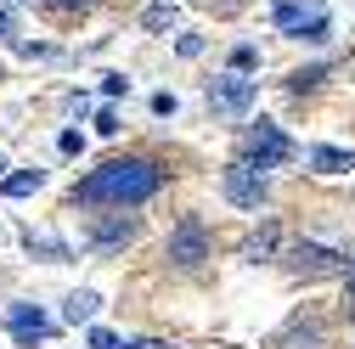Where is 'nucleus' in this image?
Returning a JSON list of instances; mask_svg holds the SVG:
<instances>
[{
  "label": "nucleus",
  "mask_w": 355,
  "mask_h": 349,
  "mask_svg": "<svg viewBox=\"0 0 355 349\" xmlns=\"http://www.w3.org/2000/svg\"><path fill=\"white\" fill-rule=\"evenodd\" d=\"M277 28L288 39H310V46H322L333 34V12L322 0H277Z\"/></svg>",
  "instance_id": "obj_2"
},
{
  "label": "nucleus",
  "mask_w": 355,
  "mask_h": 349,
  "mask_svg": "<svg viewBox=\"0 0 355 349\" xmlns=\"http://www.w3.org/2000/svg\"><path fill=\"white\" fill-rule=\"evenodd\" d=\"M158 186H164V169H158L153 158H107L102 169H91V174L73 186V197L91 203V208H136V203H147Z\"/></svg>",
  "instance_id": "obj_1"
},
{
  "label": "nucleus",
  "mask_w": 355,
  "mask_h": 349,
  "mask_svg": "<svg viewBox=\"0 0 355 349\" xmlns=\"http://www.w3.org/2000/svg\"><path fill=\"white\" fill-rule=\"evenodd\" d=\"M254 62H259V51H254V46H232V73H248Z\"/></svg>",
  "instance_id": "obj_15"
},
{
  "label": "nucleus",
  "mask_w": 355,
  "mask_h": 349,
  "mask_svg": "<svg viewBox=\"0 0 355 349\" xmlns=\"http://www.w3.org/2000/svg\"><path fill=\"white\" fill-rule=\"evenodd\" d=\"M271 248H277V231L265 226L259 237H248V248H243V253H248V259H265V253H271Z\"/></svg>",
  "instance_id": "obj_14"
},
{
  "label": "nucleus",
  "mask_w": 355,
  "mask_h": 349,
  "mask_svg": "<svg viewBox=\"0 0 355 349\" xmlns=\"http://www.w3.org/2000/svg\"><path fill=\"white\" fill-rule=\"evenodd\" d=\"M124 91H130L124 73H107V79H102V96H124Z\"/></svg>",
  "instance_id": "obj_17"
},
{
  "label": "nucleus",
  "mask_w": 355,
  "mask_h": 349,
  "mask_svg": "<svg viewBox=\"0 0 355 349\" xmlns=\"http://www.w3.org/2000/svg\"><path fill=\"white\" fill-rule=\"evenodd\" d=\"M220 192H226V203H237V208H259L265 197H271V181H265V169H254V163H232L226 169V181H220Z\"/></svg>",
  "instance_id": "obj_4"
},
{
  "label": "nucleus",
  "mask_w": 355,
  "mask_h": 349,
  "mask_svg": "<svg viewBox=\"0 0 355 349\" xmlns=\"http://www.w3.org/2000/svg\"><path fill=\"white\" fill-rule=\"evenodd\" d=\"M349 169H355V152H349Z\"/></svg>",
  "instance_id": "obj_23"
},
{
  "label": "nucleus",
  "mask_w": 355,
  "mask_h": 349,
  "mask_svg": "<svg viewBox=\"0 0 355 349\" xmlns=\"http://www.w3.org/2000/svg\"><path fill=\"white\" fill-rule=\"evenodd\" d=\"M96 310H102V298L91 293V287H79V293H68V304H62V316L79 327V321H96Z\"/></svg>",
  "instance_id": "obj_9"
},
{
  "label": "nucleus",
  "mask_w": 355,
  "mask_h": 349,
  "mask_svg": "<svg viewBox=\"0 0 355 349\" xmlns=\"http://www.w3.org/2000/svg\"><path fill=\"white\" fill-rule=\"evenodd\" d=\"M203 259H209V237H203V220H198V214H187V220L169 231V265H175V271H198Z\"/></svg>",
  "instance_id": "obj_5"
},
{
  "label": "nucleus",
  "mask_w": 355,
  "mask_h": 349,
  "mask_svg": "<svg viewBox=\"0 0 355 349\" xmlns=\"http://www.w3.org/2000/svg\"><path fill=\"white\" fill-rule=\"evenodd\" d=\"M91 349H130V343H124V338H113V332H102V327H96V332H91Z\"/></svg>",
  "instance_id": "obj_16"
},
{
  "label": "nucleus",
  "mask_w": 355,
  "mask_h": 349,
  "mask_svg": "<svg viewBox=\"0 0 355 349\" xmlns=\"http://www.w3.org/2000/svg\"><path fill=\"white\" fill-rule=\"evenodd\" d=\"M6 327H12V338H17L23 349H34V343H46V338H51L46 310H34V304H12V310H6Z\"/></svg>",
  "instance_id": "obj_7"
},
{
  "label": "nucleus",
  "mask_w": 355,
  "mask_h": 349,
  "mask_svg": "<svg viewBox=\"0 0 355 349\" xmlns=\"http://www.w3.org/2000/svg\"><path fill=\"white\" fill-rule=\"evenodd\" d=\"M288 158H299V147L282 136V124L259 118V124L243 129V163H254V169H277V163H288Z\"/></svg>",
  "instance_id": "obj_3"
},
{
  "label": "nucleus",
  "mask_w": 355,
  "mask_h": 349,
  "mask_svg": "<svg viewBox=\"0 0 355 349\" xmlns=\"http://www.w3.org/2000/svg\"><path fill=\"white\" fill-rule=\"evenodd\" d=\"M322 79H327V68H299V73H288V91H293V96H304V91H316Z\"/></svg>",
  "instance_id": "obj_13"
},
{
  "label": "nucleus",
  "mask_w": 355,
  "mask_h": 349,
  "mask_svg": "<svg viewBox=\"0 0 355 349\" xmlns=\"http://www.w3.org/2000/svg\"><path fill=\"white\" fill-rule=\"evenodd\" d=\"M344 310H349V321H355V271H349V293H344Z\"/></svg>",
  "instance_id": "obj_20"
},
{
  "label": "nucleus",
  "mask_w": 355,
  "mask_h": 349,
  "mask_svg": "<svg viewBox=\"0 0 355 349\" xmlns=\"http://www.w3.org/2000/svg\"><path fill=\"white\" fill-rule=\"evenodd\" d=\"M130 237H136V220H102V226H96V242H102V248L130 242Z\"/></svg>",
  "instance_id": "obj_11"
},
{
  "label": "nucleus",
  "mask_w": 355,
  "mask_h": 349,
  "mask_svg": "<svg viewBox=\"0 0 355 349\" xmlns=\"http://www.w3.org/2000/svg\"><path fill=\"white\" fill-rule=\"evenodd\" d=\"M310 163H316L322 174H338V169H349V152H344V147H316V152H310Z\"/></svg>",
  "instance_id": "obj_12"
},
{
  "label": "nucleus",
  "mask_w": 355,
  "mask_h": 349,
  "mask_svg": "<svg viewBox=\"0 0 355 349\" xmlns=\"http://www.w3.org/2000/svg\"><path fill=\"white\" fill-rule=\"evenodd\" d=\"M57 147H62V152H79V147H85V136H79V129H62Z\"/></svg>",
  "instance_id": "obj_18"
},
{
  "label": "nucleus",
  "mask_w": 355,
  "mask_h": 349,
  "mask_svg": "<svg viewBox=\"0 0 355 349\" xmlns=\"http://www.w3.org/2000/svg\"><path fill=\"white\" fill-rule=\"evenodd\" d=\"M288 259H293V271H310V276H322V271H338V265H349L344 253H333V248H322V242H299Z\"/></svg>",
  "instance_id": "obj_8"
},
{
  "label": "nucleus",
  "mask_w": 355,
  "mask_h": 349,
  "mask_svg": "<svg viewBox=\"0 0 355 349\" xmlns=\"http://www.w3.org/2000/svg\"><path fill=\"white\" fill-rule=\"evenodd\" d=\"M0 169H6V158H0Z\"/></svg>",
  "instance_id": "obj_24"
},
{
  "label": "nucleus",
  "mask_w": 355,
  "mask_h": 349,
  "mask_svg": "<svg viewBox=\"0 0 355 349\" xmlns=\"http://www.w3.org/2000/svg\"><path fill=\"white\" fill-rule=\"evenodd\" d=\"M153 113H158V118H169V113H175V96H169V91H158V96H153Z\"/></svg>",
  "instance_id": "obj_19"
},
{
  "label": "nucleus",
  "mask_w": 355,
  "mask_h": 349,
  "mask_svg": "<svg viewBox=\"0 0 355 349\" xmlns=\"http://www.w3.org/2000/svg\"><path fill=\"white\" fill-rule=\"evenodd\" d=\"M57 6H68V12H85V6H91V0H57Z\"/></svg>",
  "instance_id": "obj_21"
},
{
  "label": "nucleus",
  "mask_w": 355,
  "mask_h": 349,
  "mask_svg": "<svg viewBox=\"0 0 355 349\" xmlns=\"http://www.w3.org/2000/svg\"><path fill=\"white\" fill-rule=\"evenodd\" d=\"M6 28H12V17H6V12H0V39H6Z\"/></svg>",
  "instance_id": "obj_22"
},
{
  "label": "nucleus",
  "mask_w": 355,
  "mask_h": 349,
  "mask_svg": "<svg viewBox=\"0 0 355 349\" xmlns=\"http://www.w3.org/2000/svg\"><path fill=\"white\" fill-rule=\"evenodd\" d=\"M40 186H46V169H17V174L0 181V192H6V197H28V192H40Z\"/></svg>",
  "instance_id": "obj_10"
},
{
  "label": "nucleus",
  "mask_w": 355,
  "mask_h": 349,
  "mask_svg": "<svg viewBox=\"0 0 355 349\" xmlns=\"http://www.w3.org/2000/svg\"><path fill=\"white\" fill-rule=\"evenodd\" d=\"M254 96H259V84H254L248 73L209 79V107H220V113H248V107H254Z\"/></svg>",
  "instance_id": "obj_6"
},
{
  "label": "nucleus",
  "mask_w": 355,
  "mask_h": 349,
  "mask_svg": "<svg viewBox=\"0 0 355 349\" xmlns=\"http://www.w3.org/2000/svg\"><path fill=\"white\" fill-rule=\"evenodd\" d=\"M0 79H6V68H0Z\"/></svg>",
  "instance_id": "obj_25"
}]
</instances>
